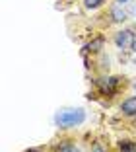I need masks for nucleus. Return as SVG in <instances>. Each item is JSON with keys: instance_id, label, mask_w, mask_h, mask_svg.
Returning <instances> with one entry per match:
<instances>
[{"instance_id": "nucleus-6", "label": "nucleus", "mask_w": 136, "mask_h": 152, "mask_svg": "<svg viewBox=\"0 0 136 152\" xmlns=\"http://www.w3.org/2000/svg\"><path fill=\"white\" fill-rule=\"evenodd\" d=\"M130 16V12L124 10V6H119V4H113L109 8V22L111 23H124Z\"/></svg>"}, {"instance_id": "nucleus-11", "label": "nucleus", "mask_w": 136, "mask_h": 152, "mask_svg": "<svg viewBox=\"0 0 136 152\" xmlns=\"http://www.w3.org/2000/svg\"><path fill=\"white\" fill-rule=\"evenodd\" d=\"M130 0H115V4H119V6H127Z\"/></svg>"}, {"instance_id": "nucleus-9", "label": "nucleus", "mask_w": 136, "mask_h": 152, "mask_svg": "<svg viewBox=\"0 0 136 152\" xmlns=\"http://www.w3.org/2000/svg\"><path fill=\"white\" fill-rule=\"evenodd\" d=\"M119 152H136V140L132 139H123L117 142Z\"/></svg>"}, {"instance_id": "nucleus-5", "label": "nucleus", "mask_w": 136, "mask_h": 152, "mask_svg": "<svg viewBox=\"0 0 136 152\" xmlns=\"http://www.w3.org/2000/svg\"><path fill=\"white\" fill-rule=\"evenodd\" d=\"M119 109H121V115H123V117L134 119V117H136V94L124 98L123 102H121V105H119Z\"/></svg>"}, {"instance_id": "nucleus-8", "label": "nucleus", "mask_w": 136, "mask_h": 152, "mask_svg": "<svg viewBox=\"0 0 136 152\" xmlns=\"http://www.w3.org/2000/svg\"><path fill=\"white\" fill-rule=\"evenodd\" d=\"M105 4H107V0H82L84 10H88V12H95V10L103 8Z\"/></svg>"}, {"instance_id": "nucleus-13", "label": "nucleus", "mask_w": 136, "mask_h": 152, "mask_svg": "<svg viewBox=\"0 0 136 152\" xmlns=\"http://www.w3.org/2000/svg\"><path fill=\"white\" fill-rule=\"evenodd\" d=\"M130 51H132V53H134V55H136V39H134V43H132V47H130Z\"/></svg>"}, {"instance_id": "nucleus-12", "label": "nucleus", "mask_w": 136, "mask_h": 152, "mask_svg": "<svg viewBox=\"0 0 136 152\" xmlns=\"http://www.w3.org/2000/svg\"><path fill=\"white\" fill-rule=\"evenodd\" d=\"M25 152H43V150H41V148H27Z\"/></svg>"}, {"instance_id": "nucleus-2", "label": "nucleus", "mask_w": 136, "mask_h": 152, "mask_svg": "<svg viewBox=\"0 0 136 152\" xmlns=\"http://www.w3.org/2000/svg\"><path fill=\"white\" fill-rule=\"evenodd\" d=\"M123 80L124 78H121V76L103 74V76H99V78H95L93 84H95L97 94L99 96H103V98H115V96L119 94V90H121Z\"/></svg>"}, {"instance_id": "nucleus-1", "label": "nucleus", "mask_w": 136, "mask_h": 152, "mask_svg": "<svg viewBox=\"0 0 136 152\" xmlns=\"http://www.w3.org/2000/svg\"><path fill=\"white\" fill-rule=\"evenodd\" d=\"M86 111L82 107H70V109H58L53 117V123L57 129H74L84 125Z\"/></svg>"}, {"instance_id": "nucleus-4", "label": "nucleus", "mask_w": 136, "mask_h": 152, "mask_svg": "<svg viewBox=\"0 0 136 152\" xmlns=\"http://www.w3.org/2000/svg\"><path fill=\"white\" fill-rule=\"evenodd\" d=\"M103 47H105V35H95L88 41V43L82 47V53L86 55H92V57H97V55L103 53Z\"/></svg>"}, {"instance_id": "nucleus-3", "label": "nucleus", "mask_w": 136, "mask_h": 152, "mask_svg": "<svg viewBox=\"0 0 136 152\" xmlns=\"http://www.w3.org/2000/svg\"><path fill=\"white\" fill-rule=\"evenodd\" d=\"M134 39H136L134 27H123V29L115 31V35H113L115 47H117V49H121V51H128L132 47V43H134Z\"/></svg>"}, {"instance_id": "nucleus-7", "label": "nucleus", "mask_w": 136, "mask_h": 152, "mask_svg": "<svg viewBox=\"0 0 136 152\" xmlns=\"http://www.w3.org/2000/svg\"><path fill=\"white\" fill-rule=\"evenodd\" d=\"M51 152H82L76 144L68 142V140H60V142L53 144V148H51Z\"/></svg>"}, {"instance_id": "nucleus-15", "label": "nucleus", "mask_w": 136, "mask_h": 152, "mask_svg": "<svg viewBox=\"0 0 136 152\" xmlns=\"http://www.w3.org/2000/svg\"><path fill=\"white\" fill-rule=\"evenodd\" d=\"M132 12H134V14H136V6H134V10H132Z\"/></svg>"}, {"instance_id": "nucleus-10", "label": "nucleus", "mask_w": 136, "mask_h": 152, "mask_svg": "<svg viewBox=\"0 0 136 152\" xmlns=\"http://www.w3.org/2000/svg\"><path fill=\"white\" fill-rule=\"evenodd\" d=\"M92 152H107V148L103 146V144H99V142H95L92 146Z\"/></svg>"}, {"instance_id": "nucleus-14", "label": "nucleus", "mask_w": 136, "mask_h": 152, "mask_svg": "<svg viewBox=\"0 0 136 152\" xmlns=\"http://www.w3.org/2000/svg\"><path fill=\"white\" fill-rule=\"evenodd\" d=\"M132 88H134V90H136V80H134V82H132Z\"/></svg>"}]
</instances>
